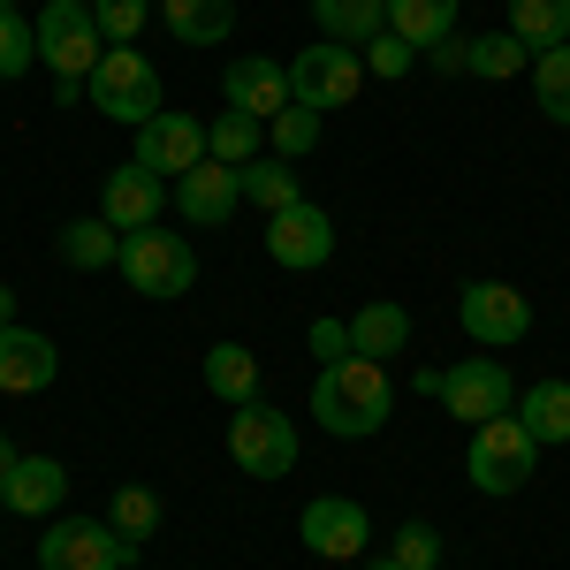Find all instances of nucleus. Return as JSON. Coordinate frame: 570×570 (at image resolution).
Returning a JSON list of instances; mask_svg holds the SVG:
<instances>
[{"instance_id": "1", "label": "nucleus", "mask_w": 570, "mask_h": 570, "mask_svg": "<svg viewBox=\"0 0 570 570\" xmlns=\"http://www.w3.org/2000/svg\"><path fill=\"white\" fill-rule=\"evenodd\" d=\"M395 411V381L381 357H343V365H320V381H312V419H320V434L335 441H365L381 434Z\"/></svg>"}, {"instance_id": "2", "label": "nucleus", "mask_w": 570, "mask_h": 570, "mask_svg": "<svg viewBox=\"0 0 570 570\" xmlns=\"http://www.w3.org/2000/svg\"><path fill=\"white\" fill-rule=\"evenodd\" d=\"M115 266H122V282H130L137 297H153V305L198 289V252H190V236H176V228H130Z\"/></svg>"}, {"instance_id": "3", "label": "nucleus", "mask_w": 570, "mask_h": 570, "mask_svg": "<svg viewBox=\"0 0 570 570\" xmlns=\"http://www.w3.org/2000/svg\"><path fill=\"white\" fill-rule=\"evenodd\" d=\"M228 456H236V472L244 480H289L297 472V426H289V411H274V403H236L228 411Z\"/></svg>"}, {"instance_id": "4", "label": "nucleus", "mask_w": 570, "mask_h": 570, "mask_svg": "<svg viewBox=\"0 0 570 570\" xmlns=\"http://www.w3.org/2000/svg\"><path fill=\"white\" fill-rule=\"evenodd\" d=\"M464 472H472V487H480V494H518V487L540 472V441L525 434V419H518V411H502V419L472 426Z\"/></svg>"}, {"instance_id": "5", "label": "nucleus", "mask_w": 570, "mask_h": 570, "mask_svg": "<svg viewBox=\"0 0 570 570\" xmlns=\"http://www.w3.org/2000/svg\"><path fill=\"white\" fill-rule=\"evenodd\" d=\"M85 91H91L99 115H115V122H130V130H145V122L160 115V69H153L137 46H107L99 69L85 77Z\"/></svg>"}, {"instance_id": "6", "label": "nucleus", "mask_w": 570, "mask_h": 570, "mask_svg": "<svg viewBox=\"0 0 570 570\" xmlns=\"http://www.w3.org/2000/svg\"><path fill=\"white\" fill-rule=\"evenodd\" d=\"M31 23H39V61L53 69V77H91V69H99V53H107V31L91 23L85 0H46Z\"/></svg>"}, {"instance_id": "7", "label": "nucleus", "mask_w": 570, "mask_h": 570, "mask_svg": "<svg viewBox=\"0 0 570 570\" xmlns=\"http://www.w3.org/2000/svg\"><path fill=\"white\" fill-rule=\"evenodd\" d=\"M130 540L107 518H53L39 532V570H130Z\"/></svg>"}, {"instance_id": "8", "label": "nucleus", "mask_w": 570, "mask_h": 570, "mask_svg": "<svg viewBox=\"0 0 570 570\" xmlns=\"http://www.w3.org/2000/svg\"><path fill=\"white\" fill-rule=\"evenodd\" d=\"M357 85H365V53H357V46L320 39V46H305V53L289 61V91H297V107H312V115L351 107Z\"/></svg>"}, {"instance_id": "9", "label": "nucleus", "mask_w": 570, "mask_h": 570, "mask_svg": "<svg viewBox=\"0 0 570 570\" xmlns=\"http://www.w3.org/2000/svg\"><path fill=\"white\" fill-rule=\"evenodd\" d=\"M456 320H464V335L480 351H510V343L532 335V305H525V289H510V282H464Z\"/></svg>"}, {"instance_id": "10", "label": "nucleus", "mask_w": 570, "mask_h": 570, "mask_svg": "<svg viewBox=\"0 0 570 570\" xmlns=\"http://www.w3.org/2000/svg\"><path fill=\"white\" fill-rule=\"evenodd\" d=\"M266 259L282 266V274H312V266L335 259V220H327V206L297 198V206L266 214Z\"/></svg>"}, {"instance_id": "11", "label": "nucleus", "mask_w": 570, "mask_h": 570, "mask_svg": "<svg viewBox=\"0 0 570 570\" xmlns=\"http://www.w3.org/2000/svg\"><path fill=\"white\" fill-rule=\"evenodd\" d=\"M441 403H449V419H464V426H487V419L518 411V395H510V373H502V365H494L487 351L441 373Z\"/></svg>"}, {"instance_id": "12", "label": "nucleus", "mask_w": 570, "mask_h": 570, "mask_svg": "<svg viewBox=\"0 0 570 570\" xmlns=\"http://www.w3.org/2000/svg\"><path fill=\"white\" fill-rule=\"evenodd\" d=\"M297 532H305L312 556L351 563V556H365V540H373V518H365V502H351V494H320V502H305Z\"/></svg>"}, {"instance_id": "13", "label": "nucleus", "mask_w": 570, "mask_h": 570, "mask_svg": "<svg viewBox=\"0 0 570 570\" xmlns=\"http://www.w3.org/2000/svg\"><path fill=\"white\" fill-rule=\"evenodd\" d=\"M137 168H153V176H190L198 160H206V122H190L176 107H160L145 130H137Z\"/></svg>"}, {"instance_id": "14", "label": "nucleus", "mask_w": 570, "mask_h": 570, "mask_svg": "<svg viewBox=\"0 0 570 570\" xmlns=\"http://www.w3.org/2000/svg\"><path fill=\"white\" fill-rule=\"evenodd\" d=\"M220 91H228V107H244V115H259V122H274L282 107H297L289 61H266V53H236V61L220 69Z\"/></svg>"}, {"instance_id": "15", "label": "nucleus", "mask_w": 570, "mask_h": 570, "mask_svg": "<svg viewBox=\"0 0 570 570\" xmlns=\"http://www.w3.org/2000/svg\"><path fill=\"white\" fill-rule=\"evenodd\" d=\"M53 373H61V351L46 343L39 327H0V395H39L53 389Z\"/></svg>"}, {"instance_id": "16", "label": "nucleus", "mask_w": 570, "mask_h": 570, "mask_svg": "<svg viewBox=\"0 0 570 570\" xmlns=\"http://www.w3.org/2000/svg\"><path fill=\"white\" fill-rule=\"evenodd\" d=\"M160 206H168V190H160V176L153 168H107V183H99V220H115L122 236L130 228H153L160 220Z\"/></svg>"}, {"instance_id": "17", "label": "nucleus", "mask_w": 570, "mask_h": 570, "mask_svg": "<svg viewBox=\"0 0 570 570\" xmlns=\"http://www.w3.org/2000/svg\"><path fill=\"white\" fill-rule=\"evenodd\" d=\"M176 206H183V220L220 228V220L244 206V183H236V168H228V160H198L190 176H176Z\"/></svg>"}, {"instance_id": "18", "label": "nucleus", "mask_w": 570, "mask_h": 570, "mask_svg": "<svg viewBox=\"0 0 570 570\" xmlns=\"http://www.w3.org/2000/svg\"><path fill=\"white\" fill-rule=\"evenodd\" d=\"M0 494H8L16 518H53V510L69 502V464H61V456H23Z\"/></svg>"}, {"instance_id": "19", "label": "nucleus", "mask_w": 570, "mask_h": 570, "mask_svg": "<svg viewBox=\"0 0 570 570\" xmlns=\"http://www.w3.org/2000/svg\"><path fill=\"white\" fill-rule=\"evenodd\" d=\"M160 23L183 46H220L236 31V0H160Z\"/></svg>"}, {"instance_id": "20", "label": "nucleus", "mask_w": 570, "mask_h": 570, "mask_svg": "<svg viewBox=\"0 0 570 570\" xmlns=\"http://www.w3.org/2000/svg\"><path fill=\"white\" fill-rule=\"evenodd\" d=\"M312 23L335 46H365L389 31V0H312Z\"/></svg>"}, {"instance_id": "21", "label": "nucleus", "mask_w": 570, "mask_h": 570, "mask_svg": "<svg viewBox=\"0 0 570 570\" xmlns=\"http://www.w3.org/2000/svg\"><path fill=\"white\" fill-rule=\"evenodd\" d=\"M206 389L236 411V403H259V357L244 351V343H214L206 351Z\"/></svg>"}, {"instance_id": "22", "label": "nucleus", "mask_w": 570, "mask_h": 570, "mask_svg": "<svg viewBox=\"0 0 570 570\" xmlns=\"http://www.w3.org/2000/svg\"><path fill=\"white\" fill-rule=\"evenodd\" d=\"M403 343H411V312L389 305V297H381V305H365V312L351 320V351H357V357H381V365H389Z\"/></svg>"}, {"instance_id": "23", "label": "nucleus", "mask_w": 570, "mask_h": 570, "mask_svg": "<svg viewBox=\"0 0 570 570\" xmlns=\"http://www.w3.org/2000/svg\"><path fill=\"white\" fill-rule=\"evenodd\" d=\"M518 419H525V434L548 449V441H570V381H532L518 395Z\"/></svg>"}, {"instance_id": "24", "label": "nucleus", "mask_w": 570, "mask_h": 570, "mask_svg": "<svg viewBox=\"0 0 570 570\" xmlns=\"http://www.w3.org/2000/svg\"><path fill=\"white\" fill-rule=\"evenodd\" d=\"M389 31L426 53V46H441L456 31V0H389Z\"/></svg>"}, {"instance_id": "25", "label": "nucleus", "mask_w": 570, "mask_h": 570, "mask_svg": "<svg viewBox=\"0 0 570 570\" xmlns=\"http://www.w3.org/2000/svg\"><path fill=\"white\" fill-rule=\"evenodd\" d=\"M266 145V122L259 115H244V107H228L206 122V160H228V168H244V160H259Z\"/></svg>"}, {"instance_id": "26", "label": "nucleus", "mask_w": 570, "mask_h": 570, "mask_svg": "<svg viewBox=\"0 0 570 570\" xmlns=\"http://www.w3.org/2000/svg\"><path fill=\"white\" fill-rule=\"evenodd\" d=\"M236 183H244V198H252L259 214H282V206L305 198V190H297V168H289V160H266V153H259V160H244Z\"/></svg>"}, {"instance_id": "27", "label": "nucleus", "mask_w": 570, "mask_h": 570, "mask_svg": "<svg viewBox=\"0 0 570 570\" xmlns=\"http://www.w3.org/2000/svg\"><path fill=\"white\" fill-rule=\"evenodd\" d=\"M510 31L548 53V46H570V0H510Z\"/></svg>"}, {"instance_id": "28", "label": "nucleus", "mask_w": 570, "mask_h": 570, "mask_svg": "<svg viewBox=\"0 0 570 570\" xmlns=\"http://www.w3.org/2000/svg\"><path fill=\"white\" fill-rule=\"evenodd\" d=\"M61 259L85 266V274L115 266L122 259V228H115V220H69V228H61Z\"/></svg>"}, {"instance_id": "29", "label": "nucleus", "mask_w": 570, "mask_h": 570, "mask_svg": "<svg viewBox=\"0 0 570 570\" xmlns=\"http://www.w3.org/2000/svg\"><path fill=\"white\" fill-rule=\"evenodd\" d=\"M532 99H540L548 122H563V130H570V46L532 53Z\"/></svg>"}, {"instance_id": "30", "label": "nucleus", "mask_w": 570, "mask_h": 570, "mask_svg": "<svg viewBox=\"0 0 570 570\" xmlns=\"http://www.w3.org/2000/svg\"><path fill=\"white\" fill-rule=\"evenodd\" d=\"M107 525L122 532L130 548H145V540L160 532V494H153V487H115V502H107Z\"/></svg>"}, {"instance_id": "31", "label": "nucleus", "mask_w": 570, "mask_h": 570, "mask_svg": "<svg viewBox=\"0 0 570 570\" xmlns=\"http://www.w3.org/2000/svg\"><path fill=\"white\" fill-rule=\"evenodd\" d=\"M518 69H532V46L518 39V31H487V39H472V77L502 85V77H518Z\"/></svg>"}, {"instance_id": "32", "label": "nucleus", "mask_w": 570, "mask_h": 570, "mask_svg": "<svg viewBox=\"0 0 570 570\" xmlns=\"http://www.w3.org/2000/svg\"><path fill=\"white\" fill-rule=\"evenodd\" d=\"M39 61V23H23V8H0V85L23 77Z\"/></svg>"}, {"instance_id": "33", "label": "nucleus", "mask_w": 570, "mask_h": 570, "mask_svg": "<svg viewBox=\"0 0 570 570\" xmlns=\"http://www.w3.org/2000/svg\"><path fill=\"white\" fill-rule=\"evenodd\" d=\"M266 145H274V160H305L312 145H320V115H312V107H282V115L266 122Z\"/></svg>"}, {"instance_id": "34", "label": "nucleus", "mask_w": 570, "mask_h": 570, "mask_svg": "<svg viewBox=\"0 0 570 570\" xmlns=\"http://www.w3.org/2000/svg\"><path fill=\"white\" fill-rule=\"evenodd\" d=\"M389 556H395L403 570H441V532L426 525V518H411V525L389 540Z\"/></svg>"}, {"instance_id": "35", "label": "nucleus", "mask_w": 570, "mask_h": 570, "mask_svg": "<svg viewBox=\"0 0 570 570\" xmlns=\"http://www.w3.org/2000/svg\"><path fill=\"white\" fill-rule=\"evenodd\" d=\"M411 61H419V46L395 39V31H381V39H365V77H381V85H395V77H411Z\"/></svg>"}, {"instance_id": "36", "label": "nucleus", "mask_w": 570, "mask_h": 570, "mask_svg": "<svg viewBox=\"0 0 570 570\" xmlns=\"http://www.w3.org/2000/svg\"><path fill=\"white\" fill-rule=\"evenodd\" d=\"M91 23L107 31V46H137V31H145V0H91Z\"/></svg>"}, {"instance_id": "37", "label": "nucleus", "mask_w": 570, "mask_h": 570, "mask_svg": "<svg viewBox=\"0 0 570 570\" xmlns=\"http://www.w3.org/2000/svg\"><path fill=\"white\" fill-rule=\"evenodd\" d=\"M305 343H312V357H320V365H343V357H357V351H351V320H327V312L305 327Z\"/></svg>"}, {"instance_id": "38", "label": "nucleus", "mask_w": 570, "mask_h": 570, "mask_svg": "<svg viewBox=\"0 0 570 570\" xmlns=\"http://www.w3.org/2000/svg\"><path fill=\"white\" fill-rule=\"evenodd\" d=\"M419 61H426L434 77H472V39H456V31H449V39H441V46H426Z\"/></svg>"}, {"instance_id": "39", "label": "nucleus", "mask_w": 570, "mask_h": 570, "mask_svg": "<svg viewBox=\"0 0 570 570\" xmlns=\"http://www.w3.org/2000/svg\"><path fill=\"white\" fill-rule=\"evenodd\" d=\"M53 99H61V107H85L91 91H85V77H53Z\"/></svg>"}, {"instance_id": "40", "label": "nucleus", "mask_w": 570, "mask_h": 570, "mask_svg": "<svg viewBox=\"0 0 570 570\" xmlns=\"http://www.w3.org/2000/svg\"><path fill=\"white\" fill-rule=\"evenodd\" d=\"M16 464H23V449H16V441L0 434V487H8V472H16Z\"/></svg>"}, {"instance_id": "41", "label": "nucleus", "mask_w": 570, "mask_h": 570, "mask_svg": "<svg viewBox=\"0 0 570 570\" xmlns=\"http://www.w3.org/2000/svg\"><path fill=\"white\" fill-rule=\"evenodd\" d=\"M8 320H16V297H8V282H0V327H8Z\"/></svg>"}, {"instance_id": "42", "label": "nucleus", "mask_w": 570, "mask_h": 570, "mask_svg": "<svg viewBox=\"0 0 570 570\" xmlns=\"http://www.w3.org/2000/svg\"><path fill=\"white\" fill-rule=\"evenodd\" d=\"M365 570H403V563H395V556H381V563H365Z\"/></svg>"}, {"instance_id": "43", "label": "nucleus", "mask_w": 570, "mask_h": 570, "mask_svg": "<svg viewBox=\"0 0 570 570\" xmlns=\"http://www.w3.org/2000/svg\"><path fill=\"white\" fill-rule=\"evenodd\" d=\"M0 518H8V494H0Z\"/></svg>"}, {"instance_id": "44", "label": "nucleus", "mask_w": 570, "mask_h": 570, "mask_svg": "<svg viewBox=\"0 0 570 570\" xmlns=\"http://www.w3.org/2000/svg\"><path fill=\"white\" fill-rule=\"evenodd\" d=\"M0 8H16V0H0Z\"/></svg>"}, {"instance_id": "45", "label": "nucleus", "mask_w": 570, "mask_h": 570, "mask_svg": "<svg viewBox=\"0 0 570 570\" xmlns=\"http://www.w3.org/2000/svg\"><path fill=\"white\" fill-rule=\"evenodd\" d=\"M85 8H91V0H85Z\"/></svg>"}]
</instances>
